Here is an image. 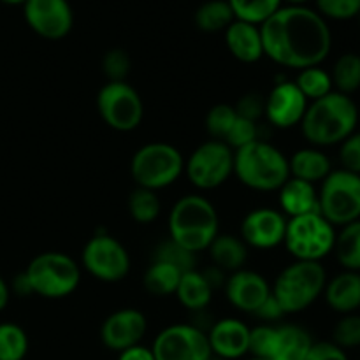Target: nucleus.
<instances>
[{
  "label": "nucleus",
  "mask_w": 360,
  "mask_h": 360,
  "mask_svg": "<svg viewBox=\"0 0 360 360\" xmlns=\"http://www.w3.org/2000/svg\"><path fill=\"white\" fill-rule=\"evenodd\" d=\"M292 178L302 179L315 185L316 181H323L333 172L330 158L319 148H302L297 150L292 158H288Z\"/></svg>",
  "instance_id": "nucleus-24"
},
{
  "label": "nucleus",
  "mask_w": 360,
  "mask_h": 360,
  "mask_svg": "<svg viewBox=\"0 0 360 360\" xmlns=\"http://www.w3.org/2000/svg\"><path fill=\"white\" fill-rule=\"evenodd\" d=\"M195 25L206 34L225 32L236 20L227 0H207L195 11Z\"/></svg>",
  "instance_id": "nucleus-28"
},
{
  "label": "nucleus",
  "mask_w": 360,
  "mask_h": 360,
  "mask_svg": "<svg viewBox=\"0 0 360 360\" xmlns=\"http://www.w3.org/2000/svg\"><path fill=\"white\" fill-rule=\"evenodd\" d=\"M334 91L352 95L360 88V56L355 53H345L336 60L330 72Z\"/></svg>",
  "instance_id": "nucleus-30"
},
{
  "label": "nucleus",
  "mask_w": 360,
  "mask_h": 360,
  "mask_svg": "<svg viewBox=\"0 0 360 360\" xmlns=\"http://www.w3.org/2000/svg\"><path fill=\"white\" fill-rule=\"evenodd\" d=\"M313 340L301 326H280L274 333L271 360H306Z\"/></svg>",
  "instance_id": "nucleus-23"
},
{
  "label": "nucleus",
  "mask_w": 360,
  "mask_h": 360,
  "mask_svg": "<svg viewBox=\"0 0 360 360\" xmlns=\"http://www.w3.org/2000/svg\"><path fill=\"white\" fill-rule=\"evenodd\" d=\"M181 271L178 267L171 266L167 262L153 260L151 266L144 273L143 283L148 294L155 297H169L174 295L178 290L179 280H181Z\"/></svg>",
  "instance_id": "nucleus-27"
},
{
  "label": "nucleus",
  "mask_w": 360,
  "mask_h": 360,
  "mask_svg": "<svg viewBox=\"0 0 360 360\" xmlns=\"http://www.w3.org/2000/svg\"><path fill=\"white\" fill-rule=\"evenodd\" d=\"M250 327L238 319L217 320L207 330L211 354L221 360H236L248 354L250 350Z\"/></svg>",
  "instance_id": "nucleus-19"
},
{
  "label": "nucleus",
  "mask_w": 360,
  "mask_h": 360,
  "mask_svg": "<svg viewBox=\"0 0 360 360\" xmlns=\"http://www.w3.org/2000/svg\"><path fill=\"white\" fill-rule=\"evenodd\" d=\"M23 274L32 294L44 299L69 297L81 283L79 264L62 252L41 253L28 264Z\"/></svg>",
  "instance_id": "nucleus-6"
},
{
  "label": "nucleus",
  "mask_w": 360,
  "mask_h": 360,
  "mask_svg": "<svg viewBox=\"0 0 360 360\" xmlns=\"http://www.w3.org/2000/svg\"><path fill=\"white\" fill-rule=\"evenodd\" d=\"M225 44L231 55L243 63H255L264 56L260 27L246 21H232L225 30Z\"/></svg>",
  "instance_id": "nucleus-20"
},
{
  "label": "nucleus",
  "mask_w": 360,
  "mask_h": 360,
  "mask_svg": "<svg viewBox=\"0 0 360 360\" xmlns=\"http://www.w3.org/2000/svg\"><path fill=\"white\" fill-rule=\"evenodd\" d=\"M250 360H269V359H260V357H252Z\"/></svg>",
  "instance_id": "nucleus-50"
},
{
  "label": "nucleus",
  "mask_w": 360,
  "mask_h": 360,
  "mask_svg": "<svg viewBox=\"0 0 360 360\" xmlns=\"http://www.w3.org/2000/svg\"><path fill=\"white\" fill-rule=\"evenodd\" d=\"M340 162L343 165L341 169L360 174V132L357 130L341 143Z\"/></svg>",
  "instance_id": "nucleus-42"
},
{
  "label": "nucleus",
  "mask_w": 360,
  "mask_h": 360,
  "mask_svg": "<svg viewBox=\"0 0 360 360\" xmlns=\"http://www.w3.org/2000/svg\"><path fill=\"white\" fill-rule=\"evenodd\" d=\"M333 343L343 350L360 347V315H343L333 330Z\"/></svg>",
  "instance_id": "nucleus-37"
},
{
  "label": "nucleus",
  "mask_w": 360,
  "mask_h": 360,
  "mask_svg": "<svg viewBox=\"0 0 360 360\" xmlns=\"http://www.w3.org/2000/svg\"><path fill=\"white\" fill-rule=\"evenodd\" d=\"M323 295L333 311L350 315L360 308V273L343 271L323 288Z\"/></svg>",
  "instance_id": "nucleus-22"
},
{
  "label": "nucleus",
  "mask_w": 360,
  "mask_h": 360,
  "mask_svg": "<svg viewBox=\"0 0 360 360\" xmlns=\"http://www.w3.org/2000/svg\"><path fill=\"white\" fill-rule=\"evenodd\" d=\"M207 252L214 267L220 271L236 273L239 269H245V264L248 260V246L234 234H218Z\"/></svg>",
  "instance_id": "nucleus-25"
},
{
  "label": "nucleus",
  "mask_w": 360,
  "mask_h": 360,
  "mask_svg": "<svg viewBox=\"0 0 360 360\" xmlns=\"http://www.w3.org/2000/svg\"><path fill=\"white\" fill-rule=\"evenodd\" d=\"M153 260H160V262L171 264V266L178 267L181 273L195 269V253L181 248V246L176 245L172 239L162 241L160 245L155 248Z\"/></svg>",
  "instance_id": "nucleus-36"
},
{
  "label": "nucleus",
  "mask_w": 360,
  "mask_h": 360,
  "mask_svg": "<svg viewBox=\"0 0 360 360\" xmlns=\"http://www.w3.org/2000/svg\"><path fill=\"white\" fill-rule=\"evenodd\" d=\"M220 234V218L213 204L202 195L181 197L169 213V239L192 253L210 248Z\"/></svg>",
  "instance_id": "nucleus-3"
},
{
  "label": "nucleus",
  "mask_w": 360,
  "mask_h": 360,
  "mask_svg": "<svg viewBox=\"0 0 360 360\" xmlns=\"http://www.w3.org/2000/svg\"><path fill=\"white\" fill-rule=\"evenodd\" d=\"M281 213L288 218L319 213V192L315 185L297 178H288L278 190Z\"/></svg>",
  "instance_id": "nucleus-21"
},
{
  "label": "nucleus",
  "mask_w": 360,
  "mask_h": 360,
  "mask_svg": "<svg viewBox=\"0 0 360 360\" xmlns=\"http://www.w3.org/2000/svg\"><path fill=\"white\" fill-rule=\"evenodd\" d=\"M2 4H7V6H25L27 0H0Z\"/></svg>",
  "instance_id": "nucleus-48"
},
{
  "label": "nucleus",
  "mask_w": 360,
  "mask_h": 360,
  "mask_svg": "<svg viewBox=\"0 0 360 360\" xmlns=\"http://www.w3.org/2000/svg\"><path fill=\"white\" fill-rule=\"evenodd\" d=\"M83 267L98 281L118 283L130 271V255L125 246L108 232H95L81 253Z\"/></svg>",
  "instance_id": "nucleus-12"
},
{
  "label": "nucleus",
  "mask_w": 360,
  "mask_h": 360,
  "mask_svg": "<svg viewBox=\"0 0 360 360\" xmlns=\"http://www.w3.org/2000/svg\"><path fill=\"white\" fill-rule=\"evenodd\" d=\"M27 354V333L18 323H0V360H23Z\"/></svg>",
  "instance_id": "nucleus-34"
},
{
  "label": "nucleus",
  "mask_w": 360,
  "mask_h": 360,
  "mask_svg": "<svg viewBox=\"0 0 360 360\" xmlns=\"http://www.w3.org/2000/svg\"><path fill=\"white\" fill-rule=\"evenodd\" d=\"M97 109L105 125L116 132H132L144 116L143 98L127 81H108L97 94Z\"/></svg>",
  "instance_id": "nucleus-10"
},
{
  "label": "nucleus",
  "mask_w": 360,
  "mask_h": 360,
  "mask_svg": "<svg viewBox=\"0 0 360 360\" xmlns=\"http://www.w3.org/2000/svg\"><path fill=\"white\" fill-rule=\"evenodd\" d=\"M274 333H276V327L273 326L253 327V329L250 330V354H252L253 357L271 360L274 345Z\"/></svg>",
  "instance_id": "nucleus-41"
},
{
  "label": "nucleus",
  "mask_w": 360,
  "mask_h": 360,
  "mask_svg": "<svg viewBox=\"0 0 360 360\" xmlns=\"http://www.w3.org/2000/svg\"><path fill=\"white\" fill-rule=\"evenodd\" d=\"M234 18L260 27L281 7V0H227Z\"/></svg>",
  "instance_id": "nucleus-31"
},
{
  "label": "nucleus",
  "mask_w": 360,
  "mask_h": 360,
  "mask_svg": "<svg viewBox=\"0 0 360 360\" xmlns=\"http://www.w3.org/2000/svg\"><path fill=\"white\" fill-rule=\"evenodd\" d=\"M118 360H155V355L150 348L136 345V347L120 352Z\"/></svg>",
  "instance_id": "nucleus-46"
},
{
  "label": "nucleus",
  "mask_w": 360,
  "mask_h": 360,
  "mask_svg": "<svg viewBox=\"0 0 360 360\" xmlns=\"http://www.w3.org/2000/svg\"><path fill=\"white\" fill-rule=\"evenodd\" d=\"M162 204L157 192L137 186L129 197V213L134 221L141 225H148L160 217Z\"/></svg>",
  "instance_id": "nucleus-33"
},
{
  "label": "nucleus",
  "mask_w": 360,
  "mask_h": 360,
  "mask_svg": "<svg viewBox=\"0 0 360 360\" xmlns=\"http://www.w3.org/2000/svg\"><path fill=\"white\" fill-rule=\"evenodd\" d=\"M336 231L320 213L288 218L285 248L295 260L320 262L334 250Z\"/></svg>",
  "instance_id": "nucleus-8"
},
{
  "label": "nucleus",
  "mask_w": 360,
  "mask_h": 360,
  "mask_svg": "<svg viewBox=\"0 0 360 360\" xmlns=\"http://www.w3.org/2000/svg\"><path fill=\"white\" fill-rule=\"evenodd\" d=\"M238 120L234 105L231 104H217L207 111L206 115V130L214 141L224 143L225 137L231 132L232 125Z\"/></svg>",
  "instance_id": "nucleus-35"
},
{
  "label": "nucleus",
  "mask_w": 360,
  "mask_h": 360,
  "mask_svg": "<svg viewBox=\"0 0 360 360\" xmlns=\"http://www.w3.org/2000/svg\"><path fill=\"white\" fill-rule=\"evenodd\" d=\"M308 104L309 102L295 86L294 81H281L274 84L266 97L264 116L276 129H292L301 125Z\"/></svg>",
  "instance_id": "nucleus-16"
},
{
  "label": "nucleus",
  "mask_w": 360,
  "mask_h": 360,
  "mask_svg": "<svg viewBox=\"0 0 360 360\" xmlns=\"http://www.w3.org/2000/svg\"><path fill=\"white\" fill-rule=\"evenodd\" d=\"M155 360H210L213 357L206 330L193 323H174L155 338Z\"/></svg>",
  "instance_id": "nucleus-13"
},
{
  "label": "nucleus",
  "mask_w": 360,
  "mask_h": 360,
  "mask_svg": "<svg viewBox=\"0 0 360 360\" xmlns=\"http://www.w3.org/2000/svg\"><path fill=\"white\" fill-rule=\"evenodd\" d=\"M130 67H132V62H130L129 53L120 48L109 49L102 58V72L108 77V81H127Z\"/></svg>",
  "instance_id": "nucleus-39"
},
{
  "label": "nucleus",
  "mask_w": 360,
  "mask_h": 360,
  "mask_svg": "<svg viewBox=\"0 0 360 360\" xmlns=\"http://www.w3.org/2000/svg\"><path fill=\"white\" fill-rule=\"evenodd\" d=\"M357 18H359V21H360V13H359V16H357Z\"/></svg>",
  "instance_id": "nucleus-52"
},
{
  "label": "nucleus",
  "mask_w": 360,
  "mask_h": 360,
  "mask_svg": "<svg viewBox=\"0 0 360 360\" xmlns=\"http://www.w3.org/2000/svg\"><path fill=\"white\" fill-rule=\"evenodd\" d=\"M260 35L264 56L288 69L319 67L333 48L326 18L306 6H281L260 25Z\"/></svg>",
  "instance_id": "nucleus-1"
},
{
  "label": "nucleus",
  "mask_w": 360,
  "mask_h": 360,
  "mask_svg": "<svg viewBox=\"0 0 360 360\" xmlns=\"http://www.w3.org/2000/svg\"><path fill=\"white\" fill-rule=\"evenodd\" d=\"M319 213L333 227H345L360 220V174L338 169L322 181Z\"/></svg>",
  "instance_id": "nucleus-9"
},
{
  "label": "nucleus",
  "mask_w": 360,
  "mask_h": 360,
  "mask_svg": "<svg viewBox=\"0 0 360 360\" xmlns=\"http://www.w3.org/2000/svg\"><path fill=\"white\" fill-rule=\"evenodd\" d=\"M185 174L195 188H218L234 174V150L221 141H206L185 162Z\"/></svg>",
  "instance_id": "nucleus-11"
},
{
  "label": "nucleus",
  "mask_w": 360,
  "mask_h": 360,
  "mask_svg": "<svg viewBox=\"0 0 360 360\" xmlns=\"http://www.w3.org/2000/svg\"><path fill=\"white\" fill-rule=\"evenodd\" d=\"M287 218L273 207H257L241 221V239L246 246L257 250H273L283 245Z\"/></svg>",
  "instance_id": "nucleus-15"
},
{
  "label": "nucleus",
  "mask_w": 360,
  "mask_h": 360,
  "mask_svg": "<svg viewBox=\"0 0 360 360\" xmlns=\"http://www.w3.org/2000/svg\"><path fill=\"white\" fill-rule=\"evenodd\" d=\"M176 297L190 311H202L210 306L213 299V287L210 285L207 278L200 271L192 269L181 274Z\"/></svg>",
  "instance_id": "nucleus-26"
},
{
  "label": "nucleus",
  "mask_w": 360,
  "mask_h": 360,
  "mask_svg": "<svg viewBox=\"0 0 360 360\" xmlns=\"http://www.w3.org/2000/svg\"><path fill=\"white\" fill-rule=\"evenodd\" d=\"M315 2L316 13L329 20H352L360 13V0H315Z\"/></svg>",
  "instance_id": "nucleus-38"
},
{
  "label": "nucleus",
  "mask_w": 360,
  "mask_h": 360,
  "mask_svg": "<svg viewBox=\"0 0 360 360\" xmlns=\"http://www.w3.org/2000/svg\"><path fill=\"white\" fill-rule=\"evenodd\" d=\"M359 108L350 95L330 91L308 104L301 122L304 139L315 148L341 144L357 129Z\"/></svg>",
  "instance_id": "nucleus-2"
},
{
  "label": "nucleus",
  "mask_w": 360,
  "mask_h": 360,
  "mask_svg": "<svg viewBox=\"0 0 360 360\" xmlns=\"http://www.w3.org/2000/svg\"><path fill=\"white\" fill-rule=\"evenodd\" d=\"M148 330V320L143 311L134 308H122L111 313L101 327V340L105 348L123 352L143 341Z\"/></svg>",
  "instance_id": "nucleus-17"
},
{
  "label": "nucleus",
  "mask_w": 360,
  "mask_h": 360,
  "mask_svg": "<svg viewBox=\"0 0 360 360\" xmlns=\"http://www.w3.org/2000/svg\"><path fill=\"white\" fill-rule=\"evenodd\" d=\"M294 83L308 102L319 101V98L326 97L330 91H334L330 72L323 70L320 65L299 70V76Z\"/></svg>",
  "instance_id": "nucleus-32"
},
{
  "label": "nucleus",
  "mask_w": 360,
  "mask_h": 360,
  "mask_svg": "<svg viewBox=\"0 0 360 360\" xmlns=\"http://www.w3.org/2000/svg\"><path fill=\"white\" fill-rule=\"evenodd\" d=\"M9 297H11L9 287H7V283L4 281V278L0 276V311H2V309L7 306V302H9Z\"/></svg>",
  "instance_id": "nucleus-47"
},
{
  "label": "nucleus",
  "mask_w": 360,
  "mask_h": 360,
  "mask_svg": "<svg viewBox=\"0 0 360 360\" xmlns=\"http://www.w3.org/2000/svg\"><path fill=\"white\" fill-rule=\"evenodd\" d=\"M23 16L28 27L42 39L60 41L72 30L74 13L69 0H27Z\"/></svg>",
  "instance_id": "nucleus-14"
},
{
  "label": "nucleus",
  "mask_w": 360,
  "mask_h": 360,
  "mask_svg": "<svg viewBox=\"0 0 360 360\" xmlns=\"http://www.w3.org/2000/svg\"><path fill=\"white\" fill-rule=\"evenodd\" d=\"M281 2H288L290 6H302V4H306L308 0H281Z\"/></svg>",
  "instance_id": "nucleus-49"
},
{
  "label": "nucleus",
  "mask_w": 360,
  "mask_h": 360,
  "mask_svg": "<svg viewBox=\"0 0 360 360\" xmlns=\"http://www.w3.org/2000/svg\"><path fill=\"white\" fill-rule=\"evenodd\" d=\"M333 252L345 271L360 273V220L341 227L340 234H336Z\"/></svg>",
  "instance_id": "nucleus-29"
},
{
  "label": "nucleus",
  "mask_w": 360,
  "mask_h": 360,
  "mask_svg": "<svg viewBox=\"0 0 360 360\" xmlns=\"http://www.w3.org/2000/svg\"><path fill=\"white\" fill-rule=\"evenodd\" d=\"M255 316H259V319H264V320H278V319H283L285 313L283 309H281V306L278 304L276 299L273 297V294H271L269 299H267V301L260 306L259 311L255 313Z\"/></svg>",
  "instance_id": "nucleus-45"
},
{
  "label": "nucleus",
  "mask_w": 360,
  "mask_h": 360,
  "mask_svg": "<svg viewBox=\"0 0 360 360\" xmlns=\"http://www.w3.org/2000/svg\"><path fill=\"white\" fill-rule=\"evenodd\" d=\"M326 283L327 273L322 264L295 260L278 274L271 294L285 315H295L308 309L323 294Z\"/></svg>",
  "instance_id": "nucleus-5"
},
{
  "label": "nucleus",
  "mask_w": 360,
  "mask_h": 360,
  "mask_svg": "<svg viewBox=\"0 0 360 360\" xmlns=\"http://www.w3.org/2000/svg\"><path fill=\"white\" fill-rule=\"evenodd\" d=\"M257 139H259V127H257V123L238 116V120L234 122V125H232L231 132L225 137L224 143L236 151Z\"/></svg>",
  "instance_id": "nucleus-40"
},
{
  "label": "nucleus",
  "mask_w": 360,
  "mask_h": 360,
  "mask_svg": "<svg viewBox=\"0 0 360 360\" xmlns=\"http://www.w3.org/2000/svg\"><path fill=\"white\" fill-rule=\"evenodd\" d=\"M185 172L181 151L167 143H148L134 153L130 174L139 188L157 190L174 185Z\"/></svg>",
  "instance_id": "nucleus-7"
},
{
  "label": "nucleus",
  "mask_w": 360,
  "mask_h": 360,
  "mask_svg": "<svg viewBox=\"0 0 360 360\" xmlns=\"http://www.w3.org/2000/svg\"><path fill=\"white\" fill-rule=\"evenodd\" d=\"M210 360H221V359H213V357H211Z\"/></svg>",
  "instance_id": "nucleus-51"
},
{
  "label": "nucleus",
  "mask_w": 360,
  "mask_h": 360,
  "mask_svg": "<svg viewBox=\"0 0 360 360\" xmlns=\"http://www.w3.org/2000/svg\"><path fill=\"white\" fill-rule=\"evenodd\" d=\"M225 295L236 309L255 315L260 306L269 299L271 287L262 274L255 271L239 269L231 273V276L225 281Z\"/></svg>",
  "instance_id": "nucleus-18"
},
{
  "label": "nucleus",
  "mask_w": 360,
  "mask_h": 360,
  "mask_svg": "<svg viewBox=\"0 0 360 360\" xmlns=\"http://www.w3.org/2000/svg\"><path fill=\"white\" fill-rule=\"evenodd\" d=\"M264 105H266V97L252 91V94L243 95V97L236 102L234 109L236 112H238V116L257 123L264 116Z\"/></svg>",
  "instance_id": "nucleus-43"
},
{
  "label": "nucleus",
  "mask_w": 360,
  "mask_h": 360,
  "mask_svg": "<svg viewBox=\"0 0 360 360\" xmlns=\"http://www.w3.org/2000/svg\"><path fill=\"white\" fill-rule=\"evenodd\" d=\"M234 174L246 188L278 192L290 178V167L280 148L257 139L234 151Z\"/></svg>",
  "instance_id": "nucleus-4"
},
{
  "label": "nucleus",
  "mask_w": 360,
  "mask_h": 360,
  "mask_svg": "<svg viewBox=\"0 0 360 360\" xmlns=\"http://www.w3.org/2000/svg\"><path fill=\"white\" fill-rule=\"evenodd\" d=\"M306 360H348L347 352L334 345L333 341H320L313 343Z\"/></svg>",
  "instance_id": "nucleus-44"
}]
</instances>
